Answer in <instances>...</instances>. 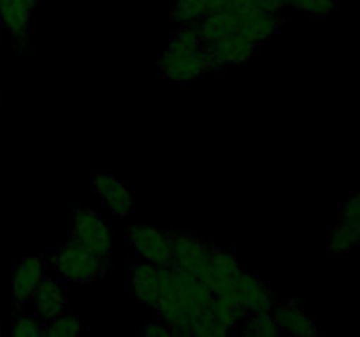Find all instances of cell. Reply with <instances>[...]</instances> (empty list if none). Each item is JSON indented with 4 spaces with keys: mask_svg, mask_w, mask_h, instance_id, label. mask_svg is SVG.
<instances>
[{
    "mask_svg": "<svg viewBox=\"0 0 360 337\" xmlns=\"http://www.w3.org/2000/svg\"><path fill=\"white\" fill-rule=\"evenodd\" d=\"M0 337H2V325H0Z\"/></svg>",
    "mask_w": 360,
    "mask_h": 337,
    "instance_id": "4316f807",
    "label": "cell"
},
{
    "mask_svg": "<svg viewBox=\"0 0 360 337\" xmlns=\"http://www.w3.org/2000/svg\"><path fill=\"white\" fill-rule=\"evenodd\" d=\"M360 242V225L340 221L329 234V249L333 253H347Z\"/></svg>",
    "mask_w": 360,
    "mask_h": 337,
    "instance_id": "d6986e66",
    "label": "cell"
},
{
    "mask_svg": "<svg viewBox=\"0 0 360 337\" xmlns=\"http://www.w3.org/2000/svg\"><path fill=\"white\" fill-rule=\"evenodd\" d=\"M257 46L252 44L241 34H232L224 39L204 44V55L211 70L227 69V67H239L252 60L255 55Z\"/></svg>",
    "mask_w": 360,
    "mask_h": 337,
    "instance_id": "52a82bcc",
    "label": "cell"
},
{
    "mask_svg": "<svg viewBox=\"0 0 360 337\" xmlns=\"http://www.w3.org/2000/svg\"><path fill=\"white\" fill-rule=\"evenodd\" d=\"M129 286L141 304L157 309L160 298V267L144 260L132 263L129 270Z\"/></svg>",
    "mask_w": 360,
    "mask_h": 337,
    "instance_id": "8fae6325",
    "label": "cell"
},
{
    "mask_svg": "<svg viewBox=\"0 0 360 337\" xmlns=\"http://www.w3.org/2000/svg\"><path fill=\"white\" fill-rule=\"evenodd\" d=\"M243 270L238 256L229 249L213 248L210 256V265L206 272L200 276L199 281H202L213 295H227L234 286L236 276Z\"/></svg>",
    "mask_w": 360,
    "mask_h": 337,
    "instance_id": "ba28073f",
    "label": "cell"
},
{
    "mask_svg": "<svg viewBox=\"0 0 360 337\" xmlns=\"http://www.w3.org/2000/svg\"><path fill=\"white\" fill-rule=\"evenodd\" d=\"M127 239L141 260L157 267L171 265V234L155 227L136 225L129 228Z\"/></svg>",
    "mask_w": 360,
    "mask_h": 337,
    "instance_id": "5b68a950",
    "label": "cell"
},
{
    "mask_svg": "<svg viewBox=\"0 0 360 337\" xmlns=\"http://www.w3.org/2000/svg\"><path fill=\"white\" fill-rule=\"evenodd\" d=\"M141 337H176L174 332L162 322H148L144 325Z\"/></svg>",
    "mask_w": 360,
    "mask_h": 337,
    "instance_id": "484cf974",
    "label": "cell"
},
{
    "mask_svg": "<svg viewBox=\"0 0 360 337\" xmlns=\"http://www.w3.org/2000/svg\"><path fill=\"white\" fill-rule=\"evenodd\" d=\"M285 6H290L311 16H327L336 9L338 0H285Z\"/></svg>",
    "mask_w": 360,
    "mask_h": 337,
    "instance_id": "603a6c76",
    "label": "cell"
},
{
    "mask_svg": "<svg viewBox=\"0 0 360 337\" xmlns=\"http://www.w3.org/2000/svg\"><path fill=\"white\" fill-rule=\"evenodd\" d=\"M229 297L246 312H273L278 305V295L255 274L243 269L236 276Z\"/></svg>",
    "mask_w": 360,
    "mask_h": 337,
    "instance_id": "3957f363",
    "label": "cell"
},
{
    "mask_svg": "<svg viewBox=\"0 0 360 337\" xmlns=\"http://www.w3.org/2000/svg\"><path fill=\"white\" fill-rule=\"evenodd\" d=\"M158 70L172 83L188 84L210 72L211 67L204 55V48L190 53L171 51L165 48L158 58Z\"/></svg>",
    "mask_w": 360,
    "mask_h": 337,
    "instance_id": "277c9868",
    "label": "cell"
},
{
    "mask_svg": "<svg viewBox=\"0 0 360 337\" xmlns=\"http://www.w3.org/2000/svg\"><path fill=\"white\" fill-rule=\"evenodd\" d=\"M79 337H81V336H79Z\"/></svg>",
    "mask_w": 360,
    "mask_h": 337,
    "instance_id": "f1b7e54d",
    "label": "cell"
},
{
    "mask_svg": "<svg viewBox=\"0 0 360 337\" xmlns=\"http://www.w3.org/2000/svg\"><path fill=\"white\" fill-rule=\"evenodd\" d=\"M239 23H241L239 13L225 9L213 14H207L199 23H195V27L199 30V35L204 44H210V42L224 39L227 35L239 34Z\"/></svg>",
    "mask_w": 360,
    "mask_h": 337,
    "instance_id": "2e32d148",
    "label": "cell"
},
{
    "mask_svg": "<svg viewBox=\"0 0 360 337\" xmlns=\"http://www.w3.org/2000/svg\"><path fill=\"white\" fill-rule=\"evenodd\" d=\"M204 48V42L200 39L199 30L195 25H181L178 30L172 34L171 41H169L167 49L171 51L179 53H190V51H199Z\"/></svg>",
    "mask_w": 360,
    "mask_h": 337,
    "instance_id": "44dd1931",
    "label": "cell"
},
{
    "mask_svg": "<svg viewBox=\"0 0 360 337\" xmlns=\"http://www.w3.org/2000/svg\"><path fill=\"white\" fill-rule=\"evenodd\" d=\"M11 337H44V326L28 315H20L14 319Z\"/></svg>",
    "mask_w": 360,
    "mask_h": 337,
    "instance_id": "cb8c5ba5",
    "label": "cell"
},
{
    "mask_svg": "<svg viewBox=\"0 0 360 337\" xmlns=\"http://www.w3.org/2000/svg\"><path fill=\"white\" fill-rule=\"evenodd\" d=\"M211 246L188 234H171V265L200 279L210 265Z\"/></svg>",
    "mask_w": 360,
    "mask_h": 337,
    "instance_id": "8992f818",
    "label": "cell"
},
{
    "mask_svg": "<svg viewBox=\"0 0 360 337\" xmlns=\"http://www.w3.org/2000/svg\"><path fill=\"white\" fill-rule=\"evenodd\" d=\"M245 4L248 11H262V13L278 14V16L285 7V0H245Z\"/></svg>",
    "mask_w": 360,
    "mask_h": 337,
    "instance_id": "d4e9b609",
    "label": "cell"
},
{
    "mask_svg": "<svg viewBox=\"0 0 360 337\" xmlns=\"http://www.w3.org/2000/svg\"><path fill=\"white\" fill-rule=\"evenodd\" d=\"M37 2H41V0H37Z\"/></svg>",
    "mask_w": 360,
    "mask_h": 337,
    "instance_id": "83f0119b",
    "label": "cell"
},
{
    "mask_svg": "<svg viewBox=\"0 0 360 337\" xmlns=\"http://www.w3.org/2000/svg\"><path fill=\"white\" fill-rule=\"evenodd\" d=\"M243 337H281V329L273 312H252L245 318Z\"/></svg>",
    "mask_w": 360,
    "mask_h": 337,
    "instance_id": "ac0fdd59",
    "label": "cell"
},
{
    "mask_svg": "<svg viewBox=\"0 0 360 337\" xmlns=\"http://www.w3.org/2000/svg\"><path fill=\"white\" fill-rule=\"evenodd\" d=\"M213 315L227 330L238 326L239 322H245L246 315L229 295H217L213 300Z\"/></svg>",
    "mask_w": 360,
    "mask_h": 337,
    "instance_id": "ffe728a7",
    "label": "cell"
},
{
    "mask_svg": "<svg viewBox=\"0 0 360 337\" xmlns=\"http://www.w3.org/2000/svg\"><path fill=\"white\" fill-rule=\"evenodd\" d=\"M81 322L74 315H58L44 326V337H79Z\"/></svg>",
    "mask_w": 360,
    "mask_h": 337,
    "instance_id": "7402d4cb",
    "label": "cell"
},
{
    "mask_svg": "<svg viewBox=\"0 0 360 337\" xmlns=\"http://www.w3.org/2000/svg\"><path fill=\"white\" fill-rule=\"evenodd\" d=\"M229 0H176L171 20L176 25H195L207 14L227 9Z\"/></svg>",
    "mask_w": 360,
    "mask_h": 337,
    "instance_id": "e0dca14e",
    "label": "cell"
},
{
    "mask_svg": "<svg viewBox=\"0 0 360 337\" xmlns=\"http://www.w3.org/2000/svg\"><path fill=\"white\" fill-rule=\"evenodd\" d=\"M46 263L44 258L39 255L25 256L14 269L13 276V295L18 304L32 300L35 290L44 279Z\"/></svg>",
    "mask_w": 360,
    "mask_h": 337,
    "instance_id": "7c38bea8",
    "label": "cell"
},
{
    "mask_svg": "<svg viewBox=\"0 0 360 337\" xmlns=\"http://www.w3.org/2000/svg\"><path fill=\"white\" fill-rule=\"evenodd\" d=\"M239 16H241L239 34L248 39L257 48L269 37H273L280 28L278 14L262 13V11H245V13H239Z\"/></svg>",
    "mask_w": 360,
    "mask_h": 337,
    "instance_id": "9a60e30c",
    "label": "cell"
},
{
    "mask_svg": "<svg viewBox=\"0 0 360 337\" xmlns=\"http://www.w3.org/2000/svg\"><path fill=\"white\" fill-rule=\"evenodd\" d=\"M51 265L60 279L72 283H90L104 274L108 260L98 258L76 241H67L53 251Z\"/></svg>",
    "mask_w": 360,
    "mask_h": 337,
    "instance_id": "6da1fadb",
    "label": "cell"
},
{
    "mask_svg": "<svg viewBox=\"0 0 360 337\" xmlns=\"http://www.w3.org/2000/svg\"><path fill=\"white\" fill-rule=\"evenodd\" d=\"M72 241L98 258L108 260L112 253V232L104 218L88 207H76L72 214Z\"/></svg>",
    "mask_w": 360,
    "mask_h": 337,
    "instance_id": "7a4b0ae2",
    "label": "cell"
},
{
    "mask_svg": "<svg viewBox=\"0 0 360 337\" xmlns=\"http://www.w3.org/2000/svg\"><path fill=\"white\" fill-rule=\"evenodd\" d=\"M32 300H34L37 315L42 319H48L49 322V319L62 315L69 297H67L65 284L62 283L60 277L44 276V279L41 281V284L35 290Z\"/></svg>",
    "mask_w": 360,
    "mask_h": 337,
    "instance_id": "4fadbf2b",
    "label": "cell"
},
{
    "mask_svg": "<svg viewBox=\"0 0 360 337\" xmlns=\"http://www.w3.org/2000/svg\"><path fill=\"white\" fill-rule=\"evenodd\" d=\"M91 188L97 195H101L102 202L108 206L112 214L125 218L132 213L134 195L122 179L115 178L108 172H97L91 176Z\"/></svg>",
    "mask_w": 360,
    "mask_h": 337,
    "instance_id": "30bf717a",
    "label": "cell"
},
{
    "mask_svg": "<svg viewBox=\"0 0 360 337\" xmlns=\"http://www.w3.org/2000/svg\"><path fill=\"white\" fill-rule=\"evenodd\" d=\"M274 319L280 329L287 332L290 337H316L319 329L313 316L306 315L301 305L295 300H288L287 304L276 305L273 311Z\"/></svg>",
    "mask_w": 360,
    "mask_h": 337,
    "instance_id": "5bb4252c",
    "label": "cell"
},
{
    "mask_svg": "<svg viewBox=\"0 0 360 337\" xmlns=\"http://www.w3.org/2000/svg\"><path fill=\"white\" fill-rule=\"evenodd\" d=\"M37 0H0V23L13 37L16 48H23L30 35V23Z\"/></svg>",
    "mask_w": 360,
    "mask_h": 337,
    "instance_id": "9c48e42d",
    "label": "cell"
}]
</instances>
